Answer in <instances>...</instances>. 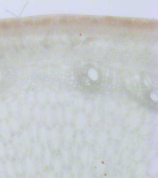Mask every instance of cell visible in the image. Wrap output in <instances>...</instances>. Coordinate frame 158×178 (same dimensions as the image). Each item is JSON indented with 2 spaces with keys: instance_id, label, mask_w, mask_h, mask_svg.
<instances>
[{
  "instance_id": "cell-1",
  "label": "cell",
  "mask_w": 158,
  "mask_h": 178,
  "mask_svg": "<svg viewBox=\"0 0 158 178\" xmlns=\"http://www.w3.org/2000/svg\"><path fill=\"white\" fill-rule=\"evenodd\" d=\"M20 140L21 144L26 149H30L31 141L29 134L27 131L24 130L23 131L20 136Z\"/></svg>"
},
{
  "instance_id": "cell-2",
  "label": "cell",
  "mask_w": 158,
  "mask_h": 178,
  "mask_svg": "<svg viewBox=\"0 0 158 178\" xmlns=\"http://www.w3.org/2000/svg\"><path fill=\"white\" fill-rule=\"evenodd\" d=\"M0 130L1 132V136L6 140H8L10 137V127L7 125L6 122L3 121L0 126Z\"/></svg>"
},
{
  "instance_id": "cell-3",
  "label": "cell",
  "mask_w": 158,
  "mask_h": 178,
  "mask_svg": "<svg viewBox=\"0 0 158 178\" xmlns=\"http://www.w3.org/2000/svg\"><path fill=\"white\" fill-rule=\"evenodd\" d=\"M5 168L7 174L10 178H16V172L15 168L13 167L12 162L10 160H7L6 162Z\"/></svg>"
},
{
  "instance_id": "cell-4",
  "label": "cell",
  "mask_w": 158,
  "mask_h": 178,
  "mask_svg": "<svg viewBox=\"0 0 158 178\" xmlns=\"http://www.w3.org/2000/svg\"><path fill=\"white\" fill-rule=\"evenodd\" d=\"M25 169L29 175H33L34 173V167L32 160L29 157L26 158L25 160Z\"/></svg>"
},
{
  "instance_id": "cell-5",
  "label": "cell",
  "mask_w": 158,
  "mask_h": 178,
  "mask_svg": "<svg viewBox=\"0 0 158 178\" xmlns=\"http://www.w3.org/2000/svg\"><path fill=\"white\" fill-rule=\"evenodd\" d=\"M86 122V119L84 115H79L76 118V125L78 129H82L84 127Z\"/></svg>"
},
{
  "instance_id": "cell-6",
  "label": "cell",
  "mask_w": 158,
  "mask_h": 178,
  "mask_svg": "<svg viewBox=\"0 0 158 178\" xmlns=\"http://www.w3.org/2000/svg\"><path fill=\"white\" fill-rule=\"evenodd\" d=\"M40 138L41 142L44 144H47L48 141V131L46 127H42L40 132Z\"/></svg>"
},
{
  "instance_id": "cell-7",
  "label": "cell",
  "mask_w": 158,
  "mask_h": 178,
  "mask_svg": "<svg viewBox=\"0 0 158 178\" xmlns=\"http://www.w3.org/2000/svg\"><path fill=\"white\" fill-rule=\"evenodd\" d=\"M10 125L12 127V130L15 132H17L20 128L19 122L16 119L14 118H10Z\"/></svg>"
},
{
  "instance_id": "cell-8",
  "label": "cell",
  "mask_w": 158,
  "mask_h": 178,
  "mask_svg": "<svg viewBox=\"0 0 158 178\" xmlns=\"http://www.w3.org/2000/svg\"><path fill=\"white\" fill-rule=\"evenodd\" d=\"M44 160L45 164L47 166L50 165L51 163V155L50 151L48 148L45 149V152Z\"/></svg>"
},
{
  "instance_id": "cell-9",
  "label": "cell",
  "mask_w": 158,
  "mask_h": 178,
  "mask_svg": "<svg viewBox=\"0 0 158 178\" xmlns=\"http://www.w3.org/2000/svg\"><path fill=\"white\" fill-rule=\"evenodd\" d=\"M64 138L67 141L71 140L72 137L73 131L70 127H67L65 128L64 131Z\"/></svg>"
},
{
  "instance_id": "cell-10",
  "label": "cell",
  "mask_w": 158,
  "mask_h": 178,
  "mask_svg": "<svg viewBox=\"0 0 158 178\" xmlns=\"http://www.w3.org/2000/svg\"><path fill=\"white\" fill-rule=\"evenodd\" d=\"M44 118H45V121L47 125H52L53 119H52V115L51 114V111L49 110H47L45 112V115H44Z\"/></svg>"
},
{
  "instance_id": "cell-11",
  "label": "cell",
  "mask_w": 158,
  "mask_h": 178,
  "mask_svg": "<svg viewBox=\"0 0 158 178\" xmlns=\"http://www.w3.org/2000/svg\"><path fill=\"white\" fill-rule=\"evenodd\" d=\"M13 144L15 147L19 149V151L23 150L22 149H23V148H21L20 146V144H21L20 142V138H19L18 136H14L13 138ZM22 152H23V151H22Z\"/></svg>"
},
{
  "instance_id": "cell-12",
  "label": "cell",
  "mask_w": 158,
  "mask_h": 178,
  "mask_svg": "<svg viewBox=\"0 0 158 178\" xmlns=\"http://www.w3.org/2000/svg\"><path fill=\"white\" fill-rule=\"evenodd\" d=\"M31 135L34 138V140H36L37 136H38V129L37 125L35 123H33L31 126Z\"/></svg>"
},
{
  "instance_id": "cell-13",
  "label": "cell",
  "mask_w": 158,
  "mask_h": 178,
  "mask_svg": "<svg viewBox=\"0 0 158 178\" xmlns=\"http://www.w3.org/2000/svg\"><path fill=\"white\" fill-rule=\"evenodd\" d=\"M41 146L39 144H36L34 146V149H33V152L34 155L37 157H39L41 154Z\"/></svg>"
},
{
  "instance_id": "cell-14",
  "label": "cell",
  "mask_w": 158,
  "mask_h": 178,
  "mask_svg": "<svg viewBox=\"0 0 158 178\" xmlns=\"http://www.w3.org/2000/svg\"><path fill=\"white\" fill-rule=\"evenodd\" d=\"M34 117L35 118L36 120L38 121H40L42 118L44 117V116L42 115L41 114V112H40V110L39 109H35L34 111Z\"/></svg>"
},
{
  "instance_id": "cell-15",
  "label": "cell",
  "mask_w": 158,
  "mask_h": 178,
  "mask_svg": "<svg viewBox=\"0 0 158 178\" xmlns=\"http://www.w3.org/2000/svg\"><path fill=\"white\" fill-rule=\"evenodd\" d=\"M15 170L19 174H22L24 172V168L20 162H16L15 165Z\"/></svg>"
},
{
  "instance_id": "cell-16",
  "label": "cell",
  "mask_w": 158,
  "mask_h": 178,
  "mask_svg": "<svg viewBox=\"0 0 158 178\" xmlns=\"http://www.w3.org/2000/svg\"><path fill=\"white\" fill-rule=\"evenodd\" d=\"M22 117L26 121H28L30 117L29 111L26 108H23L22 111Z\"/></svg>"
},
{
  "instance_id": "cell-17",
  "label": "cell",
  "mask_w": 158,
  "mask_h": 178,
  "mask_svg": "<svg viewBox=\"0 0 158 178\" xmlns=\"http://www.w3.org/2000/svg\"><path fill=\"white\" fill-rule=\"evenodd\" d=\"M139 122V118L137 115H134L131 118L130 124L133 127L137 126Z\"/></svg>"
},
{
  "instance_id": "cell-18",
  "label": "cell",
  "mask_w": 158,
  "mask_h": 178,
  "mask_svg": "<svg viewBox=\"0 0 158 178\" xmlns=\"http://www.w3.org/2000/svg\"><path fill=\"white\" fill-rule=\"evenodd\" d=\"M7 154L10 157H13L15 155V150L13 147L10 144H8L7 146Z\"/></svg>"
},
{
  "instance_id": "cell-19",
  "label": "cell",
  "mask_w": 158,
  "mask_h": 178,
  "mask_svg": "<svg viewBox=\"0 0 158 178\" xmlns=\"http://www.w3.org/2000/svg\"><path fill=\"white\" fill-rule=\"evenodd\" d=\"M7 116V109L5 107H0V118L4 119L6 118Z\"/></svg>"
},
{
  "instance_id": "cell-20",
  "label": "cell",
  "mask_w": 158,
  "mask_h": 178,
  "mask_svg": "<svg viewBox=\"0 0 158 178\" xmlns=\"http://www.w3.org/2000/svg\"><path fill=\"white\" fill-rule=\"evenodd\" d=\"M51 20L50 19H44L42 20L39 21H36L34 23L35 25H44L48 24L51 22Z\"/></svg>"
},
{
  "instance_id": "cell-21",
  "label": "cell",
  "mask_w": 158,
  "mask_h": 178,
  "mask_svg": "<svg viewBox=\"0 0 158 178\" xmlns=\"http://www.w3.org/2000/svg\"><path fill=\"white\" fill-rule=\"evenodd\" d=\"M53 167L54 170L56 172H59L61 169V164L60 161L58 159H55L53 162Z\"/></svg>"
},
{
  "instance_id": "cell-22",
  "label": "cell",
  "mask_w": 158,
  "mask_h": 178,
  "mask_svg": "<svg viewBox=\"0 0 158 178\" xmlns=\"http://www.w3.org/2000/svg\"><path fill=\"white\" fill-rule=\"evenodd\" d=\"M50 136L52 139H57L59 136V133L58 131L56 129H53L50 132Z\"/></svg>"
},
{
  "instance_id": "cell-23",
  "label": "cell",
  "mask_w": 158,
  "mask_h": 178,
  "mask_svg": "<svg viewBox=\"0 0 158 178\" xmlns=\"http://www.w3.org/2000/svg\"><path fill=\"white\" fill-rule=\"evenodd\" d=\"M120 133V130L118 127H115L112 131V136L113 138H116L119 136Z\"/></svg>"
},
{
  "instance_id": "cell-24",
  "label": "cell",
  "mask_w": 158,
  "mask_h": 178,
  "mask_svg": "<svg viewBox=\"0 0 158 178\" xmlns=\"http://www.w3.org/2000/svg\"><path fill=\"white\" fill-rule=\"evenodd\" d=\"M59 142L57 139H53L52 142V146L54 149L56 150L59 147Z\"/></svg>"
},
{
  "instance_id": "cell-25",
  "label": "cell",
  "mask_w": 158,
  "mask_h": 178,
  "mask_svg": "<svg viewBox=\"0 0 158 178\" xmlns=\"http://www.w3.org/2000/svg\"><path fill=\"white\" fill-rule=\"evenodd\" d=\"M106 136H105V135H101L98 138L99 144H100L101 145H104L106 141Z\"/></svg>"
},
{
  "instance_id": "cell-26",
  "label": "cell",
  "mask_w": 158,
  "mask_h": 178,
  "mask_svg": "<svg viewBox=\"0 0 158 178\" xmlns=\"http://www.w3.org/2000/svg\"><path fill=\"white\" fill-rule=\"evenodd\" d=\"M6 151L4 147L2 142L0 141V157H4L5 155Z\"/></svg>"
},
{
  "instance_id": "cell-27",
  "label": "cell",
  "mask_w": 158,
  "mask_h": 178,
  "mask_svg": "<svg viewBox=\"0 0 158 178\" xmlns=\"http://www.w3.org/2000/svg\"><path fill=\"white\" fill-rule=\"evenodd\" d=\"M56 116H57L58 120V121L60 123H61V122H62L63 115L62 114V113L60 112V111H58Z\"/></svg>"
},
{
  "instance_id": "cell-28",
  "label": "cell",
  "mask_w": 158,
  "mask_h": 178,
  "mask_svg": "<svg viewBox=\"0 0 158 178\" xmlns=\"http://www.w3.org/2000/svg\"><path fill=\"white\" fill-rule=\"evenodd\" d=\"M87 151L86 150H84L83 152L82 155V158L83 160V161H86L87 160L88 158V156Z\"/></svg>"
},
{
  "instance_id": "cell-29",
  "label": "cell",
  "mask_w": 158,
  "mask_h": 178,
  "mask_svg": "<svg viewBox=\"0 0 158 178\" xmlns=\"http://www.w3.org/2000/svg\"><path fill=\"white\" fill-rule=\"evenodd\" d=\"M65 120L67 122H70L72 120V115L70 112H67L65 115Z\"/></svg>"
},
{
  "instance_id": "cell-30",
  "label": "cell",
  "mask_w": 158,
  "mask_h": 178,
  "mask_svg": "<svg viewBox=\"0 0 158 178\" xmlns=\"http://www.w3.org/2000/svg\"><path fill=\"white\" fill-rule=\"evenodd\" d=\"M1 28L4 29H9L10 28V24L7 22H1Z\"/></svg>"
},
{
  "instance_id": "cell-31",
  "label": "cell",
  "mask_w": 158,
  "mask_h": 178,
  "mask_svg": "<svg viewBox=\"0 0 158 178\" xmlns=\"http://www.w3.org/2000/svg\"><path fill=\"white\" fill-rule=\"evenodd\" d=\"M63 157L64 160L65 161H67L68 159V156L67 153L66 151H64L62 152Z\"/></svg>"
},
{
  "instance_id": "cell-32",
  "label": "cell",
  "mask_w": 158,
  "mask_h": 178,
  "mask_svg": "<svg viewBox=\"0 0 158 178\" xmlns=\"http://www.w3.org/2000/svg\"><path fill=\"white\" fill-rule=\"evenodd\" d=\"M5 171L4 166L3 165L2 162L0 161V173L3 174Z\"/></svg>"
},
{
  "instance_id": "cell-33",
  "label": "cell",
  "mask_w": 158,
  "mask_h": 178,
  "mask_svg": "<svg viewBox=\"0 0 158 178\" xmlns=\"http://www.w3.org/2000/svg\"><path fill=\"white\" fill-rule=\"evenodd\" d=\"M12 23L14 26H15V28H19V27L20 26V22L17 21H12Z\"/></svg>"
},
{
  "instance_id": "cell-34",
  "label": "cell",
  "mask_w": 158,
  "mask_h": 178,
  "mask_svg": "<svg viewBox=\"0 0 158 178\" xmlns=\"http://www.w3.org/2000/svg\"><path fill=\"white\" fill-rule=\"evenodd\" d=\"M45 178H54L53 174L52 172H49L47 174Z\"/></svg>"
},
{
  "instance_id": "cell-35",
  "label": "cell",
  "mask_w": 158,
  "mask_h": 178,
  "mask_svg": "<svg viewBox=\"0 0 158 178\" xmlns=\"http://www.w3.org/2000/svg\"><path fill=\"white\" fill-rule=\"evenodd\" d=\"M135 159H137V160H140V159H141V154H140V153H137V154H136V155H135Z\"/></svg>"
},
{
  "instance_id": "cell-36",
  "label": "cell",
  "mask_w": 158,
  "mask_h": 178,
  "mask_svg": "<svg viewBox=\"0 0 158 178\" xmlns=\"http://www.w3.org/2000/svg\"><path fill=\"white\" fill-rule=\"evenodd\" d=\"M24 24L26 26H32L33 25V22L31 21H26L24 22Z\"/></svg>"
},
{
  "instance_id": "cell-37",
  "label": "cell",
  "mask_w": 158,
  "mask_h": 178,
  "mask_svg": "<svg viewBox=\"0 0 158 178\" xmlns=\"http://www.w3.org/2000/svg\"><path fill=\"white\" fill-rule=\"evenodd\" d=\"M11 111L12 112H16L17 111V107L16 105L12 106L11 107Z\"/></svg>"
},
{
  "instance_id": "cell-38",
  "label": "cell",
  "mask_w": 158,
  "mask_h": 178,
  "mask_svg": "<svg viewBox=\"0 0 158 178\" xmlns=\"http://www.w3.org/2000/svg\"><path fill=\"white\" fill-rule=\"evenodd\" d=\"M36 178H40V177H36Z\"/></svg>"
}]
</instances>
